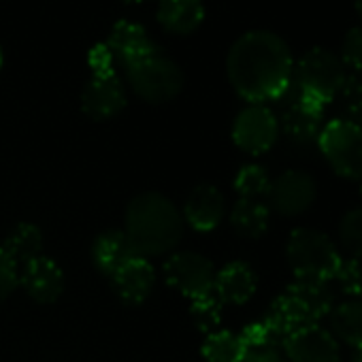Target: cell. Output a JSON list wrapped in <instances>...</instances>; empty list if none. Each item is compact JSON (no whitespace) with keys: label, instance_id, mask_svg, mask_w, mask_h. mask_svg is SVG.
I'll return each mask as SVG.
<instances>
[{"label":"cell","instance_id":"6da1fadb","mask_svg":"<svg viewBox=\"0 0 362 362\" xmlns=\"http://www.w3.org/2000/svg\"><path fill=\"white\" fill-rule=\"evenodd\" d=\"M228 79L237 94L254 105L277 100L292 81V56L273 33L243 35L228 54Z\"/></svg>","mask_w":362,"mask_h":362},{"label":"cell","instance_id":"7a4b0ae2","mask_svg":"<svg viewBox=\"0 0 362 362\" xmlns=\"http://www.w3.org/2000/svg\"><path fill=\"white\" fill-rule=\"evenodd\" d=\"M124 235L136 256H162L181 241L184 218L166 197L158 192H143L128 205Z\"/></svg>","mask_w":362,"mask_h":362},{"label":"cell","instance_id":"3957f363","mask_svg":"<svg viewBox=\"0 0 362 362\" xmlns=\"http://www.w3.org/2000/svg\"><path fill=\"white\" fill-rule=\"evenodd\" d=\"M124 69L136 96L153 105L173 100L184 88V73L158 47L124 64Z\"/></svg>","mask_w":362,"mask_h":362},{"label":"cell","instance_id":"277c9868","mask_svg":"<svg viewBox=\"0 0 362 362\" xmlns=\"http://www.w3.org/2000/svg\"><path fill=\"white\" fill-rule=\"evenodd\" d=\"M286 256L298 279L330 281L341 264L330 239L311 228H298L290 235Z\"/></svg>","mask_w":362,"mask_h":362},{"label":"cell","instance_id":"5b68a950","mask_svg":"<svg viewBox=\"0 0 362 362\" xmlns=\"http://www.w3.org/2000/svg\"><path fill=\"white\" fill-rule=\"evenodd\" d=\"M345 79L347 73L341 58H337L332 52L326 49H311L298 62L294 86L303 94L326 105L343 90Z\"/></svg>","mask_w":362,"mask_h":362},{"label":"cell","instance_id":"8992f818","mask_svg":"<svg viewBox=\"0 0 362 362\" xmlns=\"http://www.w3.org/2000/svg\"><path fill=\"white\" fill-rule=\"evenodd\" d=\"M320 149L328 164L347 179H362V128L349 119H334L320 132Z\"/></svg>","mask_w":362,"mask_h":362},{"label":"cell","instance_id":"52a82bcc","mask_svg":"<svg viewBox=\"0 0 362 362\" xmlns=\"http://www.w3.org/2000/svg\"><path fill=\"white\" fill-rule=\"evenodd\" d=\"M166 284L188 298H199L214 292L216 269L197 252H177L164 262Z\"/></svg>","mask_w":362,"mask_h":362},{"label":"cell","instance_id":"ba28073f","mask_svg":"<svg viewBox=\"0 0 362 362\" xmlns=\"http://www.w3.org/2000/svg\"><path fill=\"white\" fill-rule=\"evenodd\" d=\"M277 100L281 103V124L288 136L305 143L322 132L324 105L303 94L294 86V81H290L288 90Z\"/></svg>","mask_w":362,"mask_h":362},{"label":"cell","instance_id":"9c48e42d","mask_svg":"<svg viewBox=\"0 0 362 362\" xmlns=\"http://www.w3.org/2000/svg\"><path fill=\"white\" fill-rule=\"evenodd\" d=\"M277 139V119L264 105L245 107L233 124V141L247 153H264Z\"/></svg>","mask_w":362,"mask_h":362},{"label":"cell","instance_id":"30bf717a","mask_svg":"<svg viewBox=\"0 0 362 362\" xmlns=\"http://www.w3.org/2000/svg\"><path fill=\"white\" fill-rule=\"evenodd\" d=\"M271 207L281 216H298L315 199V184L307 173L300 170H288L279 175L269 190Z\"/></svg>","mask_w":362,"mask_h":362},{"label":"cell","instance_id":"8fae6325","mask_svg":"<svg viewBox=\"0 0 362 362\" xmlns=\"http://www.w3.org/2000/svg\"><path fill=\"white\" fill-rule=\"evenodd\" d=\"M126 105L124 88L113 73H94L81 94V109L92 119H109Z\"/></svg>","mask_w":362,"mask_h":362},{"label":"cell","instance_id":"7c38bea8","mask_svg":"<svg viewBox=\"0 0 362 362\" xmlns=\"http://www.w3.org/2000/svg\"><path fill=\"white\" fill-rule=\"evenodd\" d=\"M284 354L290 362H339V345L334 337L317 324L290 334Z\"/></svg>","mask_w":362,"mask_h":362},{"label":"cell","instance_id":"4fadbf2b","mask_svg":"<svg viewBox=\"0 0 362 362\" xmlns=\"http://www.w3.org/2000/svg\"><path fill=\"white\" fill-rule=\"evenodd\" d=\"M20 284L33 300L47 305L60 298L64 290V273L52 258L39 256L20 269Z\"/></svg>","mask_w":362,"mask_h":362},{"label":"cell","instance_id":"5bb4252c","mask_svg":"<svg viewBox=\"0 0 362 362\" xmlns=\"http://www.w3.org/2000/svg\"><path fill=\"white\" fill-rule=\"evenodd\" d=\"M109 279L119 300H124L126 305H141L149 298L153 290L156 273L147 258L134 256Z\"/></svg>","mask_w":362,"mask_h":362},{"label":"cell","instance_id":"9a60e30c","mask_svg":"<svg viewBox=\"0 0 362 362\" xmlns=\"http://www.w3.org/2000/svg\"><path fill=\"white\" fill-rule=\"evenodd\" d=\"M224 207H226L224 194L216 186L203 184V186L194 188L192 194L188 197L184 216L181 218H184V222H188L194 230L209 233L222 222Z\"/></svg>","mask_w":362,"mask_h":362},{"label":"cell","instance_id":"2e32d148","mask_svg":"<svg viewBox=\"0 0 362 362\" xmlns=\"http://www.w3.org/2000/svg\"><path fill=\"white\" fill-rule=\"evenodd\" d=\"M256 275L245 262H230L216 273L214 294L228 305H243L256 292Z\"/></svg>","mask_w":362,"mask_h":362},{"label":"cell","instance_id":"e0dca14e","mask_svg":"<svg viewBox=\"0 0 362 362\" xmlns=\"http://www.w3.org/2000/svg\"><path fill=\"white\" fill-rule=\"evenodd\" d=\"M286 294L296 303L309 324H317L332 311V292L328 288V281L296 279L286 290Z\"/></svg>","mask_w":362,"mask_h":362},{"label":"cell","instance_id":"ac0fdd59","mask_svg":"<svg viewBox=\"0 0 362 362\" xmlns=\"http://www.w3.org/2000/svg\"><path fill=\"white\" fill-rule=\"evenodd\" d=\"M136 254H134L132 245L128 243L124 230H107V233L98 235V239L92 245L94 267L107 277L115 275Z\"/></svg>","mask_w":362,"mask_h":362},{"label":"cell","instance_id":"d6986e66","mask_svg":"<svg viewBox=\"0 0 362 362\" xmlns=\"http://www.w3.org/2000/svg\"><path fill=\"white\" fill-rule=\"evenodd\" d=\"M153 47L156 45L147 37V33L139 24H132V22H117L107 41V49L122 64H128V62L149 54Z\"/></svg>","mask_w":362,"mask_h":362},{"label":"cell","instance_id":"ffe728a7","mask_svg":"<svg viewBox=\"0 0 362 362\" xmlns=\"http://www.w3.org/2000/svg\"><path fill=\"white\" fill-rule=\"evenodd\" d=\"M205 18L203 0H160L158 22L175 35H188L201 26Z\"/></svg>","mask_w":362,"mask_h":362},{"label":"cell","instance_id":"44dd1931","mask_svg":"<svg viewBox=\"0 0 362 362\" xmlns=\"http://www.w3.org/2000/svg\"><path fill=\"white\" fill-rule=\"evenodd\" d=\"M0 250H3L18 264V269H22L24 264H28V262H33L35 258L41 256V252H43V235L30 222L18 224L9 233V237L3 241Z\"/></svg>","mask_w":362,"mask_h":362},{"label":"cell","instance_id":"7402d4cb","mask_svg":"<svg viewBox=\"0 0 362 362\" xmlns=\"http://www.w3.org/2000/svg\"><path fill=\"white\" fill-rule=\"evenodd\" d=\"M233 228L247 239H258L267 233L269 226V209L264 203L254 199H239L230 214Z\"/></svg>","mask_w":362,"mask_h":362},{"label":"cell","instance_id":"603a6c76","mask_svg":"<svg viewBox=\"0 0 362 362\" xmlns=\"http://www.w3.org/2000/svg\"><path fill=\"white\" fill-rule=\"evenodd\" d=\"M332 332L351 347H362V300H345L330 311Z\"/></svg>","mask_w":362,"mask_h":362},{"label":"cell","instance_id":"cb8c5ba5","mask_svg":"<svg viewBox=\"0 0 362 362\" xmlns=\"http://www.w3.org/2000/svg\"><path fill=\"white\" fill-rule=\"evenodd\" d=\"M239 337L243 341L247 356H260V354L262 356H281L284 345H286V337L279 334L267 322H254V324L245 326Z\"/></svg>","mask_w":362,"mask_h":362},{"label":"cell","instance_id":"d4e9b609","mask_svg":"<svg viewBox=\"0 0 362 362\" xmlns=\"http://www.w3.org/2000/svg\"><path fill=\"white\" fill-rule=\"evenodd\" d=\"M201 354L207 362H243L247 356L241 337L230 330L209 332L201 347Z\"/></svg>","mask_w":362,"mask_h":362},{"label":"cell","instance_id":"484cf974","mask_svg":"<svg viewBox=\"0 0 362 362\" xmlns=\"http://www.w3.org/2000/svg\"><path fill=\"white\" fill-rule=\"evenodd\" d=\"M235 190L241 194V199H254L260 201L271 190V179L267 170L258 164H247L239 170L235 179Z\"/></svg>","mask_w":362,"mask_h":362},{"label":"cell","instance_id":"4316f807","mask_svg":"<svg viewBox=\"0 0 362 362\" xmlns=\"http://www.w3.org/2000/svg\"><path fill=\"white\" fill-rule=\"evenodd\" d=\"M222 300L209 292L205 296H199V298H192V307H190V315H192V322L197 324L199 330L203 332H216L220 322H222Z\"/></svg>","mask_w":362,"mask_h":362},{"label":"cell","instance_id":"83f0119b","mask_svg":"<svg viewBox=\"0 0 362 362\" xmlns=\"http://www.w3.org/2000/svg\"><path fill=\"white\" fill-rule=\"evenodd\" d=\"M339 239L351 256L362 258V207L343 218L339 226Z\"/></svg>","mask_w":362,"mask_h":362},{"label":"cell","instance_id":"f1b7e54d","mask_svg":"<svg viewBox=\"0 0 362 362\" xmlns=\"http://www.w3.org/2000/svg\"><path fill=\"white\" fill-rule=\"evenodd\" d=\"M341 94H343V105L349 115V122L362 128V73L347 75Z\"/></svg>","mask_w":362,"mask_h":362},{"label":"cell","instance_id":"f546056e","mask_svg":"<svg viewBox=\"0 0 362 362\" xmlns=\"http://www.w3.org/2000/svg\"><path fill=\"white\" fill-rule=\"evenodd\" d=\"M334 277H337V281L345 294L362 296V260L351 258V260L341 262Z\"/></svg>","mask_w":362,"mask_h":362},{"label":"cell","instance_id":"4dcf8cb0","mask_svg":"<svg viewBox=\"0 0 362 362\" xmlns=\"http://www.w3.org/2000/svg\"><path fill=\"white\" fill-rule=\"evenodd\" d=\"M18 284H20V269H18V264L3 250H0V303L7 300L13 294Z\"/></svg>","mask_w":362,"mask_h":362},{"label":"cell","instance_id":"1f68e13d","mask_svg":"<svg viewBox=\"0 0 362 362\" xmlns=\"http://www.w3.org/2000/svg\"><path fill=\"white\" fill-rule=\"evenodd\" d=\"M343 62L351 66L354 73H362V28H354L345 35Z\"/></svg>","mask_w":362,"mask_h":362},{"label":"cell","instance_id":"d6a6232c","mask_svg":"<svg viewBox=\"0 0 362 362\" xmlns=\"http://www.w3.org/2000/svg\"><path fill=\"white\" fill-rule=\"evenodd\" d=\"M113 56L107 49V45H98L90 54V66L94 73H113Z\"/></svg>","mask_w":362,"mask_h":362},{"label":"cell","instance_id":"836d02e7","mask_svg":"<svg viewBox=\"0 0 362 362\" xmlns=\"http://www.w3.org/2000/svg\"><path fill=\"white\" fill-rule=\"evenodd\" d=\"M243 362H284L281 356H245Z\"/></svg>","mask_w":362,"mask_h":362},{"label":"cell","instance_id":"e575fe53","mask_svg":"<svg viewBox=\"0 0 362 362\" xmlns=\"http://www.w3.org/2000/svg\"><path fill=\"white\" fill-rule=\"evenodd\" d=\"M354 362H362V347H356V354H354Z\"/></svg>","mask_w":362,"mask_h":362},{"label":"cell","instance_id":"d590c367","mask_svg":"<svg viewBox=\"0 0 362 362\" xmlns=\"http://www.w3.org/2000/svg\"><path fill=\"white\" fill-rule=\"evenodd\" d=\"M356 9H358V13L362 16V0H356Z\"/></svg>","mask_w":362,"mask_h":362},{"label":"cell","instance_id":"8d00e7d4","mask_svg":"<svg viewBox=\"0 0 362 362\" xmlns=\"http://www.w3.org/2000/svg\"><path fill=\"white\" fill-rule=\"evenodd\" d=\"M126 3H141V0H126Z\"/></svg>","mask_w":362,"mask_h":362},{"label":"cell","instance_id":"74e56055","mask_svg":"<svg viewBox=\"0 0 362 362\" xmlns=\"http://www.w3.org/2000/svg\"><path fill=\"white\" fill-rule=\"evenodd\" d=\"M0 64H3V54H0Z\"/></svg>","mask_w":362,"mask_h":362}]
</instances>
